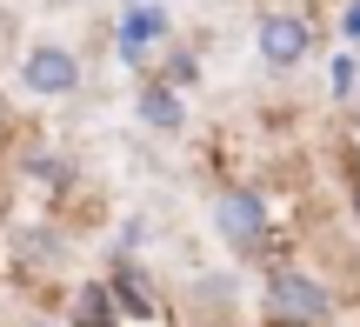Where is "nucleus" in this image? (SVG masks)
I'll return each instance as SVG.
<instances>
[{"mask_svg": "<svg viewBox=\"0 0 360 327\" xmlns=\"http://www.w3.org/2000/svg\"><path fill=\"white\" fill-rule=\"evenodd\" d=\"M340 34H347V47H360V0H347V13H340Z\"/></svg>", "mask_w": 360, "mask_h": 327, "instance_id": "nucleus-11", "label": "nucleus"}, {"mask_svg": "<svg viewBox=\"0 0 360 327\" xmlns=\"http://www.w3.org/2000/svg\"><path fill=\"white\" fill-rule=\"evenodd\" d=\"M193 74H200L193 53H167V67H160V80H174V87H193Z\"/></svg>", "mask_w": 360, "mask_h": 327, "instance_id": "nucleus-9", "label": "nucleus"}, {"mask_svg": "<svg viewBox=\"0 0 360 327\" xmlns=\"http://www.w3.org/2000/svg\"><path fill=\"white\" fill-rule=\"evenodd\" d=\"M260 307H267V321H281V327H327V321H334V294H327V281H314L307 267H287V261L267 267V281H260Z\"/></svg>", "mask_w": 360, "mask_h": 327, "instance_id": "nucleus-1", "label": "nucleus"}, {"mask_svg": "<svg viewBox=\"0 0 360 327\" xmlns=\"http://www.w3.org/2000/svg\"><path fill=\"white\" fill-rule=\"evenodd\" d=\"M120 60H147V47L154 40H167V13L154 7V0H134L127 13H120Z\"/></svg>", "mask_w": 360, "mask_h": 327, "instance_id": "nucleus-6", "label": "nucleus"}, {"mask_svg": "<svg viewBox=\"0 0 360 327\" xmlns=\"http://www.w3.org/2000/svg\"><path fill=\"white\" fill-rule=\"evenodd\" d=\"M20 87L34 94V101H67V94H80V53L60 47V40H34V47L20 53Z\"/></svg>", "mask_w": 360, "mask_h": 327, "instance_id": "nucleus-2", "label": "nucleus"}, {"mask_svg": "<svg viewBox=\"0 0 360 327\" xmlns=\"http://www.w3.org/2000/svg\"><path fill=\"white\" fill-rule=\"evenodd\" d=\"M254 47H260V60H267V67H300V60L314 53V27H307V13H260Z\"/></svg>", "mask_w": 360, "mask_h": 327, "instance_id": "nucleus-4", "label": "nucleus"}, {"mask_svg": "<svg viewBox=\"0 0 360 327\" xmlns=\"http://www.w3.org/2000/svg\"><path fill=\"white\" fill-rule=\"evenodd\" d=\"M354 221H360V181H354Z\"/></svg>", "mask_w": 360, "mask_h": 327, "instance_id": "nucleus-12", "label": "nucleus"}, {"mask_svg": "<svg viewBox=\"0 0 360 327\" xmlns=\"http://www.w3.org/2000/svg\"><path fill=\"white\" fill-rule=\"evenodd\" d=\"M127 7H134V0H127Z\"/></svg>", "mask_w": 360, "mask_h": 327, "instance_id": "nucleus-13", "label": "nucleus"}, {"mask_svg": "<svg viewBox=\"0 0 360 327\" xmlns=\"http://www.w3.org/2000/svg\"><path fill=\"white\" fill-rule=\"evenodd\" d=\"M134 114H141V127H154V134H180L187 127V101H180L174 80H147L141 101H134Z\"/></svg>", "mask_w": 360, "mask_h": 327, "instance_id": "nucleus-7", "label": "nucleus"}, {"mask_svg": "<svg viewBox=\"0 0 360 327\" xmlns=\"http://www.w3.org/2000/svg\"><path fill=\"white\" fill-rule=\"evenodd\" d=\"M67 327H120L114 288H107V281H80L74 301H67Z\"/></svg>", "mask_w": 360, "mask_h": 327, "instance_id": "nucleus-8", "label": "nucleus"}, {"mask_svg": "<svg viewBox=\"0 0 360 327\" xmlns=\"http://www.w3.org/2000/svg\"><path fill=\"white\" fill-rule=\"evenodd\" d=\"M214 227H220V241H227L233 254H260L267 248V200H260L254 187H227V194L214 200Z\"/></svg>", "mask_w": 360, "mask_h": 327, "instance_id": "nucleus-3", "label": "nucleus"}, {"mask_svg": "<svg viewBox=\"0 0 360 327\" xmlns=\"http://www.w3.org/2000/svg\"><path fill=\"white\" fill-rule=\"evenodd\" d=\"M327 80H334V94L347 101V94H354V53H340V60H334V74H327Z\"/></svg>", "mask_w": 360, "mask_h": 327, "instance_id": "nucleus-10", "label": "nucleus"}, {"mask_svg": "<svg viewBox=\"0 0 360 327\" xmlns=\"http://www.w3.org/2000/svg\"><path fill=\"white\" fill-rule=\"evenodd\" d=\"M107 288H114L120 321H160V301H154V288H147L141 261H127V254H120V261H114V274H107Z\"/></svg>", "mask_w": 360, "mask_h": 327, "instance_id": "nucleus-5", "label": "nucleus"}]
</instances>
